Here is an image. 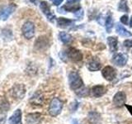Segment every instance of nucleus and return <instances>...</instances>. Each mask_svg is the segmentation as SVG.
<instances>
[{
	"mask_svg": "<svg viewBox=\"0 0 132 124\" xmlns=\"http://www.w3.org/2000/svg\"><path fill=\"white\" fill-rule=\"evenodd\" d=\"M69 84L70 89L74 91H78L84 88V82L79 75V74L76 71H72L69 74Z\"/></svg>",
	"mask_w": 132,
	"mask_h": 124,
	"instance_id": "f257e3e1",
	"label": "nucleus"
},
{
	"mask_svg": "<svg viewBox=\"0 0 132 124\" xmlns=\"http://www.w3.org/2000/svg\"><path fill=\"white\" fill-rule=\"evenodd\" d=\"M62 109H63V102L60 98H54L50 103L49 113L52 117H56L61 113Z\"/></svg>",
	"mask_w": 132,
	"mask_h": 124,
	"instance_id": "f03ea898",
	"label": "nucleus"
},
{
	"mask_svg": "<svg viewBox=\"0 0 132 124\" xmlns=\"http://www.w3.org/2000/svg\"><path fill=\"white\" fill-rule=\"evenodd\" d=\"M22 32L25 38L30 40L35 36V25L31 21H27L22 25Z\"/></svg>",
	"mask_w": 132,
	"mask_h": 124,
	"instance_id": "7ed1b4c3",
	"label": "nucleus"
},
{
	"mask_svg": "<svg viewBox=\"0 0 132 124\" xmlns=\"http://www.w3.org/2000/svg\"><path fill=\"white\" fill-rule=\"evenodd\" d=\"M26 94V88L23 84H16L11 89V95L12 98H14L16 100L22 99Z\"/></svg>",
	"mask_w": 132,
	"mask_h": 124,
	"instance_id": "20e7f679",
	"label": "nucleus"
},
{
	"mask_svg": "<svg viewBox=\"0 0 132 124\" xmlns=\"http://www.w3.org/2000/svg\"><path fill=\"white\" fill-rule=\"evenodd\" d=\"M66 55H67L68 58L69 60L74 62H78L82 60V54L79 51L73 47H70L66 51Z\"/></svg>",
	"mask_w": 132,
	"mask_h": 124,
	"instance_id": "39448f33",
	"label": "nucleus"
},
{
	"mask_svg": "<svg viewBox=\"0 0 132 124\" xmlns=\"http://www.w3.org/2000/svg\"><path fill=\"white\" fill-rule=\"evenodd\" d=\"M16 9L15 4H9L7 6H4L0 9V20L6 21L8 19V18L11 16L12 13H13V12Z\"/></svg>",
	"mask_w": 132,
	"mask_h": 124,
	"instance_id": "423d86ee",
	"label": "nucleus"
},
{
	"mask_svg": "<svg viewBox=\"0 0 132 124\" xmlns=\"http://www.w3.org/2000/svg\"><path fill=\"white\" fill-rule=\"evenodd\" d=\"M126 95L123 91L117 92L113 97V104L116 107H121L124 105H126Z\"/></svg>",
	"mask_w": 132,
	"mask_h": 124,
	"instance_id": "0eeeda50",
	"label": "nucleus"
},
{
	"mask_svg": "<svg viewBox=\"0 0 132 124\" xmlns=\"http://www.w3.org/2000/svg\"><path fill=\"white\" fill-rule=\"evenodd\" d=\"M102 74L105 80L111 81L117 76V70L111 66H106L102 70Z\"/></svg>",
	"mask_w": 132,
	"mask_h": 124,
	"instance_id": "6e6552de",
	"label": "nucleus"
},
{
	"mask_svg": "<svg viewBox=\"0 0 132 124\" xmlns=\"http://www.w3.org/2000/svg\"><path fill=\"white\" fill-rule=\"evenodd\" d=\"M127 60H128L127 56L122 53L115 54L114 56L112 57V62L117 66H120V67L125 66L127 62Z\"/></svg>",
	"mask_w": 132,
	"mask_h": 124,
	"instance_id": "1a4fd4ad",
	"label": "nucleus"
},
{
	"mask_svg": "<svg viewBox=\"0 0 132 124\" xmlns=\"http://www.w3.org/2000/svg\"><path fill=\"white\" fill-rule=\"evenodd\" d=\"M40 7L41 11H42V12L45 15V17L47 18V19L51 21V22H53L54 19L55 18V16L51 12L49 4L45 1H42V2L40 3Z\"/></svg>",
	"mask_w": 132,
	"mask_h": 124,
	"instance_id": "9d476101",
	"label": "nucleus"
},
{
	"mask_svg": "<svg viewBox=\"0 0 132 124\" xmlns=\"http://www.w3.org/2000/svg\"><path fill=\"white\" fill-rule=\"evenodd\" d=\"M42 116L40 113H29L26 117L27 124H39L41 121Z\"/></svg>",
	"mask_w": 132,
	"mask_h": 124,
	"instance_id": "9b49d317",
	"label": "nucleus"
},
{
	"mask_svg": "<svg viewBox=\"0 0 132 124\" xmlns=\"http://www.w3.org/2000/svg\"><path fill=\"white\" fill-rule=\"evenodd\" d=\"M101 62L98 60V58L93 57L88 63L87 67L90 71H97V70H99L101 69Z\"/></svg>",
	"mask_w": 132,
	"mask_h": 124,
	"instance_id": "f8f14e48",
	"label": "nucleus"
},
{
	"mask_svg": "<svg viewBox=\"0 0 132 124\" xmlns=\"http://www.w3.org/2000/svg\"><path fill=\"white\" fill-rule=\"evenodd\" d=\"M9 124H22V111L21 109H16L13 114L11 116L8 121Z\"/></svg>",
	"mask_w": 132,
	"mask_h": 124,
	"instance_id": "ddd939ff",
	"label": "nucleus"
},
{
	"mask_svg": "<svg viewBox=\"0 0 132 124\" xmlns=\"http://www.w3.org/2000/svg\"><path fill=\"white\" fill-rule=\"evenodd\" d=\"M43 101H44V97H43L42 94L40 92L35 93L30 99V103L32 105H36V106L42 105Z\"/></svg>",
	"mask_w": 132,
	"mask_h": 124,
	"instance_id": "4468645a",
	"label": "nucleus"
},
{
	"mask_svg": "<svg viewBox=\"0 0 132 124\" xmlns=\"http://www.w3.org/2000/svg\"><path fill=\"white\" fill-rule=\"evenodd\" d=\"M106 92V89L103 85H95L92 89V94L95 98L102 97Z\"/></svg>",
	"mask_w": 132,
	"mask_h": 124,
	"instance_id": "2eb2a0df",
	"label": "nucleus"
},
{
	"mask_svg": "<svg viewBox=\"0 0 132 124\" xmlns=\"http://www.w3.org/2000/svg\"><path fill=\"white\" fill-rule=\"evenodd\" d=\"M48 44H49V41H48L47 37L40 36L36 40V43H35V47L36 49H38V50H42V49L46 48Z\"/></svg>",
	"mask_w": 132,
	"mask_h": 124,
	"instance_id": "dca6fc26",
	"label": "nucleus"
},
{
	"mask_svg": "<svg viewBox=\"0 0 132 124\" xmlns=\"http://www.w3.org/2000/svg\"><path fill=\"white\" fill-rule=\"evenodd\" d=\"M107 44H108L110 51L111 52L117 51V44H118V40H117V37H115V36H109V37H107Z\"/></svg>",
	"mask_w": 132,
	"mask_h": 124,
	"instance_id": "f3484780",
	"label": "nucleus"
},
{
	"mask_svg": "<svg viewBox=\"0 0 132 124\" xmlns=\"http://www.w3.org/2000/svg\"><path fill=\"white\" fill-rule=\"evenodd\" d=\"M116 32H117V34H119L121 36H124V37H130L131 36V33L129 31H127L126 29L123 26H121V24L116 25Z\"/></svg>",
	"mask_w": 132,
	"mask_h": 124,
	"instance_id": "a211bd4d",
	"label": "nucleus"
},
{
	"mask_svg": "<svg viewBox=\"0 0 132 124\" xmlns=\"http://www.w3.org/2000/svg\"><path fill=\"white\" fill-rule=\"evenodd\" d=\"M73 21L70 20V19H68V18H59L57 19V24L58 26L60 27H63V28H65V27H68L69 26H71L73 24Z\"/></svg>",
	"mask_w": 132,
	"mask_h": 124,
	"instance_id": "6ab92c4d",
	"label": "nucleus"
},
{
	"mask_svg": "<svg viewBox=\"0 0 132 124\" xmlns=\"http://www.w3.org/2000/svg\"><path fill=\"white\" fill-rule=\"evenodd\" d=\"M59 37H60V40L64 44H69L73 41L72 36L70 34H69V33H67V32H60Z\"/></svg>",
	"mask_w": 132,
	"mask_h": 124,
	"instance_id": "aec40b11",
	"label": "nucleus"
},
{
	"mask_svg": "<svg viewBox=\"0 0 132 124\" xmlns=\"http://www.w3.org/2000/svg\"><path fill=\"white\" fill-rule=\"evenodd\" d=\"M101 116L97 112H91L88 114V120L92 124H98L100 122Z\"/></svg>",
	"mask_w": 132,
	"mask_h": 124,
	"instance_id": "412c9836",
	"label": "nucleus"
},
{
	"mask_svg": "<svg viewBox=\"0 0 132 124\" xmlns=\"http://www.w3.org/2000/svg\"><path fill=\"white\" fill-rule=\"evenodd\" d=\"M75 3H67L64 5V8L66 11H69V12H76L78 10L80 9V6L79 4H74Z\"/></svg>",
	"mask_w": 132,
	"mask_h": 124,
	"instance_id": "4be33fe9",
	"label": "nucleus"
},
{
	"mask_svg": "<svg viewBox=\"0 0 132 124\" xmlns=\"http://www.w3.org/2000/svg\"><path fill=\"white\" fill-rule=\"evenodd\" d=\"M8 109H9V103L5 99L0 101V113H5Z\"/></svg>",
	"mask_w": 132,
	"mask_h": 124,
	"instance_id": "5701e85b",
	"label": "nucleus"
},
{
	"mask_svg": "<svg viewBox=\"0 0 132 124\" xmlns=\"http://www.w3.org/2000/svg\"><path fill=\"white\" fill-rule=\"evenodd\" d=\"M118 10L121 12H126L129 11V7H128L126 0H121V2H120L119 6H118Z\"/></svg>",
	"mask_w": 132,
	"mask_h": 124,
	"instance_id": "b1692460",
	"label": "nucleus"
},
{
	"mask_svg": "<svg viewBox=\"0 0 132 124\" xmlns=\"http://www.w3.org/2000/svg\"><path fill=\"white\" fill-rule=\"evenodd\" d=\"M113 27V20L111 18V16L109 15L106 20V29L107 32H111V29Z\"/></svg>",
	"mask_w": 132,
	"mask_h": 124,
	"instance_id": "393cba45",
	"label": "nucleus"
},
{
	"mask_svg": "<svg viewBox=\"0 0 132 124\" xmlns=\"http://www.w3.org/2000/svg\"><path fill=\"white\" fill-rule=\"evenodd\" d=\"M77 94L78 96H81V97H85L87 95H88V89H86V88H82L81 89H79L78 91H77Z\"/></svg>",
	"mask_w": 132,
	"mask_h": 124,
	"instance_id": "a878e982",
	"label": "nucleus"
},
{
	"mask_svg": "<svg viewBox=\"0 0 132 124\" xmlns=\"http://www.w3.org/2000/svg\"><path fill=\"white\" fill-rule=\"evenodd\" d=\"M121 22L123 23V24H127L128 22V16L127 15H124L121 18Z\"/></svg>",
	"mask_w": 132,
	"mask_h": 124,
	"instance_id": "bb28decb",
	"label": "nucleus"
},
{
	"mask_svg": "<svg viewBox=\"0 0 132 124\" xmlns=\"http://www.w3.org/2000/svg\"><path fill=\"white\" fill-rule=\"evenodd\" d=\"M124 45H125V47H132V40L125 41Z\"/></svg>",
	"mask_w": 132,
	"mask_h": 124,
	"instance_id": "cd10ccee",
	"label": "nucleus"
},
{
	"mask_svg": "<svg viewBox=\"0 0 132 124\" xmlns=\"http://www.w3.org/2000/svg\"><path fill=\"white\" fill-rule=\"evenodd\" d=\"M51 1L53 2L54 3V5H55V6H59L60 4L63 2V0H51Z\"/></svg>",
	"mask_w": 132,
	"mask_h": 124,
	"instance_id": "c85d7f7f",
	"label": "nucleus"
},
{
	"mask_svg": "<svg viewBox=\"0 0 132 124\" xmlns=\"http://www.w3.org/2000/svg\"><path fill=\"white\" fill-rule=\"evenodd\" d=\"M71 124H79V122H78V121L77 119H73L72 121V123Z\"/></svg>",
	"mask_w": 132,
	"mask_h": 124,
	"instance_id": "c756f323",
	"label": "nucleus"
},
{
	"mask_svg": "<svg viewBox=\"0 0 132 124\" xmlns=\"http://www.w3.org/2000/svg\"><path fill=\"white\" fill-rule=\"evenodd\" d=\"M78 1H80V0H68L67 3H77Z\"/></svg>",
	"mask_w": 132,
	"mask_h": 124,
	"instance_id": "7c9ffc66",
	"label": "nucleus"
},
{
	"mask_svg": "<svg viewBox=\"0 0 132 124\" xmlns=\"http://www.w3.org/2000/svg\"><path fill=\"white\" fill-rule=\"evenodd\" d=\"M130 27H132V17H131V19H130Z\"/></svg>",
	"mask_w": 132,
	"mask_h": 124,
	"instance_id": "2f4dec72",
	"label": "nucleus"
},
{
	"mask_svg": "<svg viewBox=\"0 0 132 124\" xmlns=\"http://www.w3.org/2000/svg\"><path fill=\"white\" fill-rule=\"evenodd\" d=\"M131 69H132V67H131Z\"/></svg>",
	"mask_w": 132,
	"mask_h": 124,
	"instance_id": "473e14b6",
	"label": "nucleus"
}]
</instances>
